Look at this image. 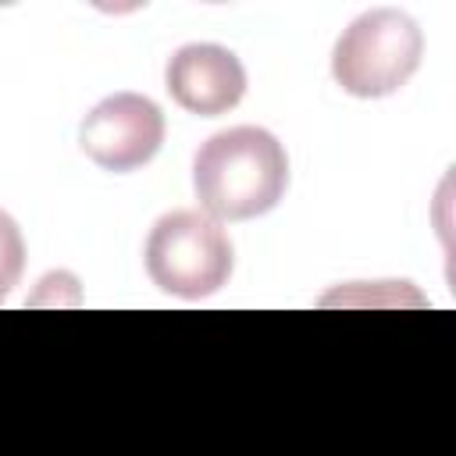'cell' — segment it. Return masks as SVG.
Listing matches in <instances>:
<instances>
[{"label": "cell", "instance_id": "obj_1", "mask_svg": "<svg viewBox=\"0 0 456 456\" xmlns=\"http://www.w3.org/2000/svg\"><path fill=\"white\" fill-rule=\"evenodd\" d=\"M289 185L285 146L256 125L210 135L192 160V189L207 217L249 221L278 207Z\"/></svg>", "mask_w": 456, "mask_h": 456}, {"label": "cell", "instance_id": "obj_2", "mask_svg": "<svg viewBox=\"0 0 456 456\" xmlns=\"http://www.w3.org/2000/svg\"><path fill=\"white\" fill-rule=\"evenodd\" d=\"M424 57L420 25L399 7L360 14L331 50V75L349 96H388L410 82Z\"/></svg>", "mask_w": 456, "mask_h": 456}, {"label": "cell", "instance_id": "obj_3", "mask_svg": "<svg viewBox=\"0 0 456 456\" xmlns=\"http://www.w3.org/2000/svg\"><path fill=\"white\" fill-rule=\"evenodd\" d=\"M146 274L182 299L214 296L232 274V242L203 210H171L146 239Z\"/></svg>", "mask_w": 456, "mask_h": 456}, {"label": "cell", "instance_id": "obj_4", "mask_svg": "<svg viewBox=\"0 0 456 456\" xmlns=\"http://www.w3.org/2000/svg\"><path fill=\"white\" fill-rule=\"evenodd\" d=\"M82 150L103 171H135L164 142V114L142 93H114L82 121Z\"/></svg>", "mask_w": 456, "mask_h": 456}, {"label": "cell", "instance_id": "obj_5", "mask_svg": "<svg viewBox=\"0 0 456 456\" xmlns=\"http://www.w3.org/2000/svg\"><path fill=\"white\" fill-rule=\"evenodd\" d=\"M171 100L200 118H217L239 107L246 96V68L242 61L217 43H189L178 46L164 71Z\"/></svg>", "mask_w": 456, "mask_h": 456}, {"label": "cell", "instance_id": "obj_6", "mask_svg": "<svg viewBox=\"0 0 456 456\" xmlns=\"http://www.w3.org/2000/svg\"><path fill=\"white\" fill-rule=\"evenodd\" d=\"M25 271V239L11 214L0 210V303L11 296V289L21 281Z\"/></svg>", "mask_w": 456, "mask_h": 456}]
</instances>
